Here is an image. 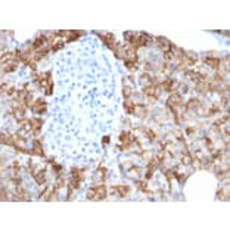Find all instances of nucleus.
I'll return each instance as SVG.
<instances>
[{"label":"nucleus","instance_id":"nucleus-1","mask_svg":"<svg viewBox=\"0 0 230 230\" xmlns=\"http://www.w3.org/2000/svg\"><path fill=\"white\" fill-rule=\"evenodd\" d=\"M95 33H96V36H97V37H99L102 41H103V44H106V46H108L111 50H114V49H115V44H117L114 34L106 33V31H95Z\"/></svg>","mask_w":230,"mask_h":230},{"label":"nucleus","instance_id":"nucleus-2","mask_svg":"<svg viewBox=\"0 0 230 230\" xmlns=\"http://www.w3.org/2000/svg\"><path fill=\"white\" fill-rule=\"evenodd\" d=\"M155 40H156V43H158V46L161 49H162L164 52H174V50H176V46H174V44L171 43V41H168L167 38L165 37H156L155 38Z\"/></svg>","mask_w":230,"mask_h":230},{"label":"nucleus","instance_id":"nucleus-3","mask_svg":"<svg viewBox=\"0 0 230 230\" xmlns=\"http://www.w3.org/2000/svg\"><path fill=\"white\" fill-rule=\"evenodd\" d=\"M30 153H33V155H37V156H44L43 143H41V140H38V139H34V140H33V149L30 151Z\"/></svg>","mask_w":230,"mask_h":230},{"label":"nucleus","instance_id":"nucleus-4","mask_svg":"<svg viewBox=\"0 0 230 230\" xmlns=\"http://www.w3.org/2000/svg\"><path fill=\"white\" fill-rule=\"evenodd\" d=\"M125 61H129V62H136L139 61V58H137V53H136V49H133L131 46H125Z\"/></svg>","mask_w":230,"mask_h":230},{"label":"nucleus","instance_id":"nucleus-5","mask_svg":"<svg viewBox=\"0 0 230 230\" xmlns=\"http://www.w3.org/2000/svg\"><path fill=\"white\" fill-rule=\"evenodd\" d=\"M25 108H27V106H25L22 102H18V101H16L14 105H12V112H14L16 117H21V118H22V117H24V114H25Z\"/></svg>","mask_w":230,"mask_h":230},{"label":"nucleus","instance_id":"nucleus-6","mask_svg":"<svg viewBox=\"0 0 230 230\" xmlns=\"http://www.w3.org/2000/svg\"><path fill=\"white\" fill-rule=\"evenodd\" d=\"M33 112L36 114H44V111H46V102L44 99H37V101L33 103Z\"/></svg>","mask_w":230,"mask_h":230},{"label":"nucleus","instance_id":"nucleus-7","mask_svg":"<svg viewBox=\"0 0 230 230\" xmlns=\"http://www.w3.org/2000/svg\"><path fill=\"white\" fill-rule=\"evenodd\" d=\"M186 77L189 78V80H192V81H202V80H205V75L202 74V72H198V71H186Z\"/></svg>","mask_w":230,"mask_h":230},{"label":"nucleus","instance_id":"nucleus-8","mask_svg":"<svg viewBox=\"0 0 230 230\" xmlns=\"http://www.w3.org/2000/svg\"><path fill=\"white\" fill-rule=\"evenodd\" d=\"M204 62H205L206 65H210L211 68H214V69H218L220 65H221V59H218V58L205 56V58H204Z\"/></svg>","mask_w":230,"mask_h":230},{"label":"nucleus","instance_id":"nucleus-9","mask_svg":"<svg viewBox=\"0 0 230 230\" xmlns=\"http://www.w3.org/2000/svg\"><path fill=\"white\" fill-rule=\"evenodd\" d=\"M95 189V195L96 199H105L106 198V187L103 184H97V186H93Z\"/></svg>","mask_w":230,"mask_h":230},{"label":"nucleus","instance_id":"nucleus-10","mask_svg":"<svg viewBox=\"0 0 230 230\" xmlns=\"http://www.w3.org/2000/svg\"><path fill=\"white\" fill-rule=\"evenodd\" d=\"M71 178L77 180L78 183H81L84 180V170H80V168H72L71 170Z\"/></svg>","mask_w":230,"mask_h":230},{"label":"nucleus","instance_id":"nucleus-11","mask_svg":"<svg viewBox=\"0 0 230 230\" xmlns=\"http://www.w3.org/2000/svg\"><path fill=\"white\" fill-rule=\"evenodd\" d=\"M46 170L44 168H41V170H38V171H36L33 174V177H34V180L38 183V184H44V182H46Z\"/></svg>","mask_w":230,"mask_h":230},{"label":"nucleus","instance_id":"nucleus-12","mask_svg":"<svg viewBox=\"0 0 230 230\" xmlns=\"http://www.w3.org/2000/svg\"><path fill=\"white\" fill-rule=\"evenodd\" d=\"M41 125H43V120L41 118H31V131H34L37 134L41 130Z\"/></svg>","mask_w":230,"mask_h":230},{"label":"nucleus","instance_id":"nucleus-13","mask_svg":"<svg viewBox=\"0 0 230 230\" xmlns=\"http://www.w3.org/2000/svg\"><path fill=\"white\" fill-rule=\"evenodd\" d=\"M112 190L117 192V193H118V196H120V198H124L125 195H127V193L130 192V189H129V186L120 184V186H114V187H112Z\"/></svg>","mask_w":230,"mask_h":230},{"label":"nucleus","instance_id":"nucleus-14","mask_svg":"<svg viewBox=\"0 0 230 230\" xmlns=\"http://www.w3.org/2000/svg\"><path fill=\"white\" fill-rule=\"evenodd\" d=\"M161 87H162L165 91H174V87H176V83H174V80H171V78H168V80H165V81L161 83Z\"/></svg>","mask_w":230,"mask_h":230},{"label":"nucleus","instance_id":"nucleus-15","mask_svg":"<svg viewBox=\"0 0 230 230\" xmlns=\"http://www.w3.org/2000/svg\"><path fill=\"white\" fill-rule=\"evenodd\" d=\"M196 90L201 91V93H208L210 91V83L206 81V80H202L196 84Z\"/></svg>","mask_w":230,"mask_h":230},{"label":"nucleus","instance_id":"nucleus-16","mask_svg":"<svg viewBox=\"0 0 230 230\" xmlns=\"http://www.w3.org/2000/svg\"><path fill=\"white\" fill-rule=\"evenodd\" d=\"M199 106H201V101H198V99H190L189 103L186 105V111H196V109H199Z\"/></svg>","mask_w":230,"mask_h":230},{"label":"nucleus","instance_id":"nucleus-17","mask_svg":"<svg viewBox=\"0 0 230 230\" xmlns=\"http://www.w3.org/2000/svg\"><path fill=\"white\" fill-rule=\"evenodd\" d=\"M136 114H137V117H140V118H146V115H148V106L145 105H136V111H134Z\"/></svg>","mask_w":230,"mask_h":230},{"label":"nucleus","instance_id":"nucleus-18","mask_svg":"<svg viewBox=\"0 0 230 230\" xmlns=\"http://www.w3.org/2000/svg\"><path fill=\"white\" fill-rule=\"evenodd\" d=\"M84 36V31H69V34H68L67 37V41H74V40H77V38H80Z\"/></svg>","mask_w":230,"mask_h":230},{"label":"nucleus","instance_id":"nucleus-19","mask_svg":"<svg viewBox=\"0 0 230 230\" xmlns=\"http://www.w3.org/2000/svg\"><path fill=\"white\" fill-rule=\"evenodd\" d=\"M124 111L127 112V114H130V115L134 114V111H136V103H133L131 101L127 99V101L124 102Z\"/></svg>","mask_w":230,"mask_h":230},{"label":"nucleus","instance_id":"nucleus-20","mask_svg":"<svg viewBox=\"0 0 230 230\" xmlns=\"http://www.w3.org/2000/svg\"><path fill=\"white\" fill-rule=\"evenodd\" d=\"M63 46H65V41H63V40H58V41H53V43L50 44V49H52L53 52H58V50H61Z\"/></svg>","mask_w":230,"mask_h":230},{"label":"nucleus","instance_id":"nucleus-21","mask_svg":"<svg viewBox=\"0 0 230 230\" xmlns=\"http://www.w3.org/2000/svg\"><path fill=\"white\" fill-rule=\"evenodd\" d=\"M152 80H153V78H151V75H149V74H146V72H145V74H142V77H140V83H142V86H143V87L149 86V84L152 83Z\"/></svg>","mask_w":230,"mask_h":230},{"label":"nucleus","instance_id":"nucleus-22","mask_svg":"<svg viewBox=\"0 0 230 230\" xmlns=\"http://www.w3.org/2000/svg\"><path fill=\"white\" fill-rule=\"evenodd\" d=\"M53 189H55V186H53V187H49V189H46V192H43V193L40 195V198H41V199H44V201H49V198H50V195H52Z\"/></svg>","mask_w":230,"mask_h":230},{"label":"nucleus","instance_id":"nucleus-23","mask_svg":"<svg viewBox=\"0 0 230 230\" xmlns=\"http://www.w3.org/2000/svg\"><path fill=\"white\" fill-rule=\"evenodd\" d=\"M172 177H176L180 183H183L184 180H186V174H183V172H178V171H172Z\"/></svg>","mask_w":230,"mask_h":230},{"label":"nucleus","instance_id":"nucleus-24","mask_svg":"<svg viewBox=\"0 0 230 230\" xmlns=\"http://www.w3.org/2000/svg\"><path fill=\"white\" fill-rule=\"evenodd\" d=\"M182 162H183V164H186V165H189V164L192 162V158H190V155H189V152H187V151H184V153H183Z\"/></svg>","mask_w":230,"mask_h":230},{"label":"nucleus","instance_id":"nucleus-25","mask_svg":"<svg viewBox=\"0 0 230 230\" xmlns=\"http://www.w3.org/2000/svg\"><path fill=\"white\" fill-rule=\"evenodd\" d=\"M131 87L130 86H124V89H123V95H124V97H125V101L127 99H130V96H131Z\"/></svg>","mask_w":230,"mask_h":230},{"label":"nucleus","instance_id":"nucleus-26","mask_svg":"<svg viewBox=\"0 0 230 230\" xmlns=\"http://www.w3.org/2000/svg\"><path fill=\"white\" fill-rule=\"evenodd\" d=\"M217 196H218V199H227V198H229V193H227V189H220V190H218V193H217Z\"/></svg>","mask_w":230,"mask_h":230},{"label":"nucleus","instance_id":"nucleus-27","mask_svg":"<svg viewBox=\"0 0 230 230\" xmlns=\"http://www.w3.org/2000/svg\"><path fill=\"white\" fill-rule=\"evenodd\" d=\"M125 62V67L129 68V71H136V69H137V63L136 62H129V61H124Z\"/></svg>","mask_w":230,"mask_h":230},{"label":"nucleus","instance_id":"nucleus-28","mask_svg":"<svg viewBox=\"0 0 230 230\" xmlns=\"http://www.w3.org/2000/svg\"><path fill=\"white\" fill-rule=\"evenodd\" d=\"M63 184H65V180H63V178L61 177V174H59V177L56 178V183H55V189H61V187H63Z\"/></svg>","mask_w":230,"mask_h":230},{"label":"nucleus","instance_id":"nucleus-29","mask_svg":"<svg viewBox=\"0 0 230 230\" xmlns=\"http://www.w3.org/2000/svg\"><path fill=\"white\" fill-rule=\"evenodd\" d=\"M136 184H137V187H139L142 192H146V193H149V189L146 187V183H145V182H139V180H137V182H136Z\"/></svg>","mask_w":230,"mask_h":230},{"label":"nucleus","instance_id":"nucleus-30","mask_svg":"<svg viewBox=\"0 0 230 230\" xmlns=\"http://www.w3.org/2000/svg\"><path fill=\"white\" fill-rule=\"evenodd\" d=\"M145 134H146V137H148L149 140H155V133H153L152 130H149V129H145Z\"/></svg>","mask_w":230,"mask_h":230},{"label":"nucleus","instance_id":"nucleus-31","mask_svg":"<svg viewBox=\"0 0 230 230\" xmlns=\"http://www.w3.org/2000/svg\"><path fill=\"white\" fill-rule=\"evenodd\" d=\"M226 121H229V115H224L223 118H220V120H217L216 123H214V125H216V127H218V125H221L223 123H226Z\"/></svg>","mask_w":230,"mask_h":230},{"label":"nucleus","instance_id":"nucleus-32","mask_svg":"<svg viewBox=\"0 0 230 230\" xmlns=\"http://www.w3.org/2000/svg\"><path fill=\"white\" fill-rule=\"evenodd\" d=\"M97 174H99V177H105V176H106V168L105 167H99Z\"/></svg>","mask_w":230,"mask_h":230},{"label":"nucleus","instance_id":"nucleus-33","mask_svg":"<svg viewBox=\"0 0 230 230\" xmlns=\"http://www.w3.org/2000/svg\"><path fill=\"white\" fill-rule=\"evenodd\" d=\"M223 81H224V80H223V75L217 72L216 75H214V83H223Z\"/></svg>","mask_w":230,"mask_h":230},{"label":"nucleus","instance_id":"nucleus-34","mask_svg":"<svg viewBox=\"0 0 230 230\" xmlns=\"http://www.w3.org/2000/svg\"><path fill=\"white\" fill-rule=\"evenodd\" d=\"M204 142H205V146H206V148L210 149V151H212V142H211L208 137H204Z\"/></svg>","mask_w":230,"mask_h":230},{"label":"nucleus","instance_id":"nucleus-35","mask_svg":"<svg viewBox=\"0 0 230 230\" xmlns=\"http://www.w3.org/2000/svg\"><path fill=\"white\" fill-rule=\"evenodd\" d=\"M133 34L134 33H131V31H125L124 33V38L129 41V43H130V40H131V37H133Z\"/></svg>","mask_w":230,"mask_h":230},{"label":"nucleus","instance_id":"nucleus-36","mask_svg":"<svg viewBox=\"0 0 230 230\" xmlns=\"http://www.w3.org/2000/svg\"><path fill=\"white\" fill-rule=\"evenodd\" d=\"M171 58H172V53L171 52H165V53H164V59H165L167 62H168V61H171Z\"/></svg>","mask_w":230,"mask_h":230},{"label":"nucleus","instance_id":"nucleus-37","mask_svg":"<svg viewBox=\"0 0 230 230\" xmlns=\"http://www.w3.org/2000/svg\"><path fill=\"white\" fill-rule=\"evenodd\" d=\"M8 198H6V189L5 186H2V201H6Z\"/></svg>","mask_w":230,"mask_h":230},{"label":"nucleus","instance_id":"nucleus-38","mask_svg":"<svg viewBox=\"0 0 230 230\" xmlns=\"http://www.w3.org/2000/svg\"><path fill=\"white\" fill-rule=\"evenodd\" d=\"M109 140H111L109 136H103V139H102V143H103V145H108V143H109Z\"/></svg>","mask_w":230,"mask_h":230},{"label":"nucleus","instance_id":"nucleus-39","mask_svg":"<svg viewBox=\"0 0 230 230\" xmlns=\"http://www.w3.org/2000/svg\"><path fill=\"white\" fill-rule=\"evenodd\" d=\"M223 106H224V108H227V106H229V99H227V96H226V97H223Z\"/></svg>","mask_w":230,"mask_h":230}]
</instances>
